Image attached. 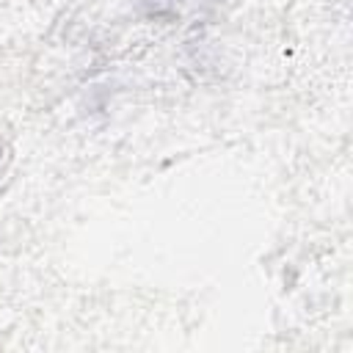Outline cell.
Returning <instances> with one entry per match:
<instances>
[{
  "label": "cell",
  "instance_id": "cell-1",
  "mask_svg": "<svg viewBox=\"0 0 353 353\" xmlns=\"http://www.w3.org/2000/svg\"><path fill=\"white\" fill-rule=\"evenodd\" d=\"M146 14L152 17H182L188 11H196V8H204L215 0H135Z\"/></svg>",
  "mask_w": 353,
  "mask_h": 353
}]
</instances>
